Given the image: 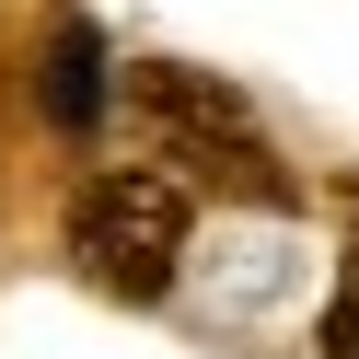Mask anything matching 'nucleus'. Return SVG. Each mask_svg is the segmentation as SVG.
I'll return each instance as SVG.
<instances>
[{
  "label": "nucleus",
  "mask_w": 359,
  "mask_h": 359,
  "mask_svg": "<svg viewBox=\"0 0 359 359\" xmlns=\"http://www.w3.org/2000/svg\"><path fill=\"white\" fill-rule=\"evenodd\" d=\"M140 128H151L163 163H186V186H220V197H243V209H290V163L266 151L255 104H243L220 70L151 58L140 70Z\"/></svg>",
  "instance_id": "obj_1"
},
{
  "label": "nucleus",
  "mask_w": 359,
  "mask_h": 359,
  "mask_svg": "<svg viewBox=\"0 0 359 359\" xmlns=\"http://www.w3.org/2000/svg\"><path fill=\"white\" fill-rule=\"evenodd\" d=\"M70 255L104 302H163L186 266V186L174 174H93L70 197Z\"/></svg>",
  "instance_id": "obj_2"
},
{
  "label": "nucleus",
  "mask_w": 359,
  "mask_h": 359,
  "mask_svg": "<svg viewBox=\"0 0 359 359\" xmlns=\"http://www.w3.org/2000/svg\"><path fill=\"white\" fill-rule=\"evenodd\" d=\"M35 104H47L58 140H81V128L104 116V35L81 24V12H47V58H35Z\"/></svg>",
  "instance_id": "obj_3"
},
{
  "label": "nucleus",
  "mask_w": 359,
  "mask_h": 359,
  "mask_svg": "<svg viewBox=\"0 0 359 359\" xmlns=\"http://www.w3.org/2000/svg\"><path fill=\"white\" fill-rule=\"evenodd\" d=\"M325 359H359V255L336 266V290H325Z\"/></svg>",
  "instance_id": "obj_4"
},
{
  "label": "nucleus",
  "mask_w": 359,
  "mask_h": 359,
  "mask_svg": "<svg viewBox=\"0 0 359 359\" xmlns=\"http://www.w3.org/2000/svg\"><path fill=\"white\" fill-rule=\"evenodd\" d=\"M348 220H359V186H348Z\"/></svg>",
  "instance_id": "obj_5"
}]
</instances>
